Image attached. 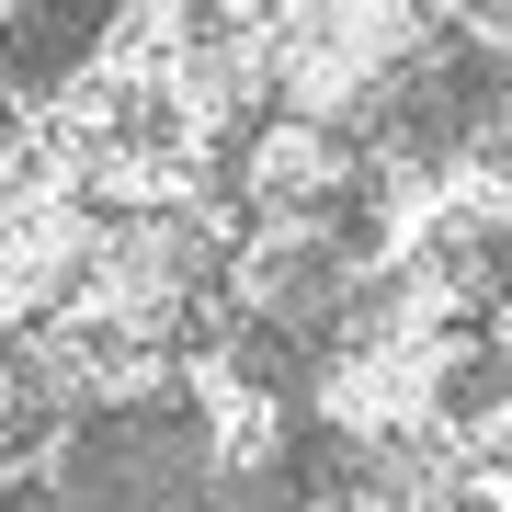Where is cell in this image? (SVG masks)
<instances>
[{
    "mask_svg": "<svg viewBox=\"0 0 512 512\" xmlns=\"http://www.w3.org/2000/svg\"><path fill=\"white\" fill-rule=\"evenodd\" d=\"M342 183H353V148H342V126H308V114H274L239 160V194L262 217H319Z\"/></svg>",
    "mask_w": 512,
    "mask_h": 512,
    "instance_id": "6da1fadb",
    "label": "cell"
}]
</instances>
